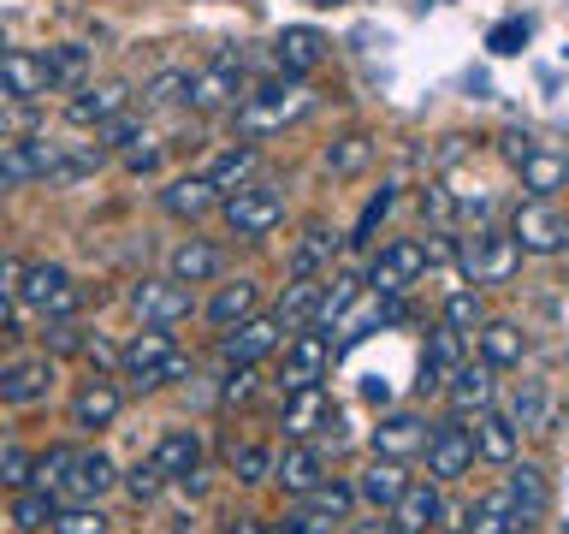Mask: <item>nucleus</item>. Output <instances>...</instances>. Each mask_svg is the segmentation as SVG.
Here are the masks:
<instances>
[{"mask_svg":"<svg viewBox=\"0 0 569 534\" xmlns=\"http://www.w3.org/2000/svg\"><path fill=\"white\" fill-rule=\"evenodd\" d=\"M160 487H167V475H160L154 463H137V469L124 475V493H131L137 505H154V498H160Z\"/></svg>","mask_w":569,"mask_h":534,"instance_id":"51","label":"nucleus"},{"mask_svg":"<svg viewBox=\"0 0 569 534\" xmlns=\"http://www.w3.org/2000/svg\"><path fill=\"white\" fill-rule=\"evenodd\" d=\"M332 368V345L320 327H297L291 338L279 345V386L284 392H302V386H320Z\"/></svg>","mask_w":569,"mask_h":534,"instance_id":"8","label":"nucleus"},{"mask_svg":"<svg viewBox=\"0 0 569 534\" xmlns=\"http://www.w3.org/2000/svg\"><path fill=\"white\" fill-rule=\"evenodd\" d=\"M0 487H7V493L30 487V452L18 445L12 427H0Z\"/></svg>","mask_w":569,"mask_h":534,"instance_id":"45","label":"nucleus"},{"mask_svg":"<svg viewBox=\"0 0 569 534\" xmlns=\"http://www.w3.org/2000/svg\"><path fill=\"white\" fill-rule=\"evenodd\" d=\"M469 439H475V457H487V463H516V452H522V434H516V422L510 416H498V409H475V427H469Z\"/></svg>","mask_w":569,"mask_h":534,"instance_id":"23","label":"nucleus"},{"mask_svg":"<svg viewBox=\"0 0 569 534\" xmlns=\"http://www.w3.org/2000/svg\"><path fill=\"white\" fill-rule=\"evenodd\" d=\"M505 416L516 422V434H533V427H546V422H551V392H546V380H522V386H516Z\"/></svg>","mask_w":569,"mask_h":534,"instance_id":"37","label":"nucleus"},{"mask_svg":"<svg viewBox=\"0 0 569 534\" xmlns=\"http://www.w3.org/2000/svg\"><path fill=\"white\" fill-rule=\"evenodd\" d=\"M462 363V338L457 333H433V338H427V356H421V392L427 386H445V374H451Z\"/></svg>","mask_w":569,"mask_h":534,"instance_id":"39","label":"nucleus"},{"mask_svg":"<svg viewBox=\"0 0 569 534\" xmlns=\"http://www.w3.org/2000/svg\"><path fill=\"white\" fill-rule=\"evenodd\" d=\"M457 267H462V279L475 285H510L516 274H522V249H516L510 231H492V226H480V231H462L457 238Z\"/></svg>","mask_w":569,"mask_h":534,"instance_id":"3","label":"nucleus"},{"mask_svg":"<svg viewBox=\"0 0 569 534\" xmlns=\"http://www.w3.org/2000/svg\"><path fill=\"white\" fill-rule=\"evenodd\" d=\"M220 214H226L231 238H267V231L284 220V190L249 178V185H238L231 196H220Z\"/></svg>","mask_w":569,"mask_h":534,"instance_id":"7","label":"nucleus"},{"mask_svg":"<svg viewBox=\"0 0 569 534\" xmlns=\"http://www.w3.org/2000/svg\"><path fill=\"white\" fill-rule=\"evenodd\" d=\"M516 172H522V190L528 196H551V190L563 185V155L546 149V142H533V149L516 160Z\"/></svg>","mask_w":569,"mask_h":534,"instance_id":"36","label":"nucleus"},{"mask_svg":"<svg viewBox=\"0 0 569 534\" xmlns=\"http://www.w3.org/2000/svg\"><path fill=\"white\" fill-rule=\"evenodd\" d=\"M492 374L498 368H487V363H457L451 374H445V398H451V409L457 416H469V409H487L492 404Z\"/></svg>","mask_w":569,"mask_h":534,"instance_id":"26","label":"nucleus"},{"mask_svg":"<svg viewBox=\"0 0 569 534\" xmlns=\"http://www.w3.org/2000/svg\"><path fill=\"white\" fill-rule=\"evenodd\" d=\"M53 386V363L48 356H18V363L0 368V404L24 409V404H42Z\"/></svg>","mask_w":569,"mask_h":534,"instance_id":"19","label":"nucleus"},{"mask_svg":"<svg viewBox=\"0 0 569 534\" xmlns=\"http://www.w3.org/2000/svg\"><path fill=\"white\" fill-rule=\"evenodd\" d=\"M421 457H427V481H457L475 469V439L469 427H462L457 416L451 422H427V439H421Z\"/></svg>","mask_w":569,"mask_h":534,"instance_id":"9","label":"nucleus"},{"mask_svg":"<svg viewBox=\"0 0 569 534\" xmlns=\"http://www.w3.org/2000/svg\"><path fill=\"white\" fill-rule=\"evenodd\" d=\"M131 107V83H83L78 96H71V107H66V119L71 125H107L113 113H124Z\"/></svg>","mask_w":569,"mask_h":534,"instance_id":"24","label":"nucleus"},{"mask_svg":"<svg viewBox=\"0 0 569 534\" xmlns=\"http://www.w3.org/2000/svg\"><path fill=\"white\" fill-rule=\"evenodd\" d=\"M18 303H24L30 315H42V320H71L83 309V291H78V279H71V267L30 261L24 274H18Z\"/></svg>","mask_w":569,"mask_h":534,"instance_id":"4","label":"nucleus"},{"mask_svg":"<svg viewBox=\"0 0 569 534\" xmlns=\"http://www.w3.org/2000/svg\"><path fill=\"white\" fill-rule=\"evenodd\" d=\"M113 481H119V469H113V457H107V452H71L66 475H60V493H53V498H71V505H96V498L113 487Z\"/></svg>","mask_w":569,"mask_h":534,"instance_id":"15","label":"nucleus"},{"mask_svg":"<svg viewBox=\"0 0 569 534\" xmlns=\"http://www.w3.org/2000/svg\"><path fill=\"white\" fill-rule=\"evenodd\" d=\"M403 481H409V475H403V463H386V457H373L368 469L350 481V487H356V498H362V505H373V511H391V498L403 493Z\"/></svg>","mask_w":569,"mask_h":534,"instance_id":"32","label":"nucleus"},{"mask_svg":"<svg viewBox=\"0 0 569 534\" xmlns=\"http://www.w3.org/2000/svg\"><path fill=\"white\" fill-rule=\"evenodd\" d=\"M226 463H231V475L238 481H249V487H256V481H267V469H273V452H267V445H256V439H231L226 445Z\"/></svg>","mask_w":569,"mask_h":534,"instance_id":"44","label":"nucleus"},{"mask_svg":"<svg viewBox=\"0 0 569 534\" xmlns=\"http://www.w3.org/2000/svg\"><path fill=\"white\" fill-rule=\"evenodd\" d=\"M249 398H256V374H249V368H231L226 386H220V404H249Z\"/></svg>","mask_w":569,"mask_h":534,"instance_id":"53","label":"nucleus"},{"mask_svg":"<svg viewBox=\"0 0 569 534\" xmlns=\"http://www.w3.org/2000/svg\"><path fill=\"white\" fill-rule=\"evenodd\" d=\"M267 481H279V487L291 493V498H302V493L315 487V481H327V463H320V452H315L309 439H291V445H284V457H273Z\"/></svg>","mask_w":569,"mask_h":534,"instance_id":"22","label":"nucleus"},{"mask_svg":"<svg viewBox=\"0 0 569 534\" xmlns=\"http://www.w3.org/2000/svg\"><path fill=\"white\" fill-rule=\"evenodd\" d=\"M309 107H315V96H309L302 78H284V83H267V89H243L238 96V137L284 131V125H297Z\"/></svg>","mask_w":569,"mask_h":534,"instance_id":"2","label":"nucleus"},{"mask_svg":"<svg viewBox=\"0 0 569 534\" xmlns=\"http://www.w3.org/2000/svg\"><path fill=\"white\" fill-rule=\"evenodd\" d=\"M445 516L439 481H403V493L391 498V528L398 534H427Z\"/></svg>","mask_w":569,"mask_h":534,"instance_id":"17","label":"nucleus"},{"mask_svg":"<svg viewBox=\"0 0 569 534\" xmlns=\"http://www.w3.org/2000/svg\"><path fill=\"white\" fill-rule=\"evenodd\" d=\"M309 7H338V0H309Z\"/></svg>","mask_w":569,"mask_h":534,"instance_id":"59","label":"nucleus"},{"mask_svg":"<svg viewBox=\"0 0 569 534\" xmlns=\"http://www.w3.org/2000/svg\"><path fill=\"white\" fill-rule=\"evenodd\" d=\"M320 291H327V279H291V285H284V297H279V309H273V320H279L284 333H297V327H315Z\"/></svg>","mask_w":569,"mask_h":534,"instance_id":"33","label":"nucleus"},{"mask_svg":"<svg viewBox=\"0 0 569 534\" xmlns=\"http://www.w3.org/2000/svg\"><path fill=\"white\" fill-rule=\"evenodd\" d=\"M368 160H373L368 131H345V137H338L332 149H327V172H332V178H356V172L368 167Z\"/></svg>","mask_w":569,"mask_h":534,"instance_id":"40","label":"nucleus"},{"mask_svg":"<svg viewBox=\"0 0 569 534\" xmlns=\"http://www.w3.org/2000/svg\"><path fill=\"white\" fill-rule=\"evenodd\" d=\"M226 267V256H220V244H208V238H184L167 256V279H178V285H208L213 274Z\"/></svg>","mask_w":569,"mask_h":534,"instance_id":"28","label":"nucleus"},{"mask_svg":"<svg viewBox=\"0 0 569 534\" xmlns=\"http://www.w3.org/2000/svg\"><path fill=\"white\" fill-rule=\"evenodd\" d=\"M243 96V71L231 53H220L213 66H196L190 83H184V107H196V113H208V107H238Z\"/></svg>","mask_w":569,"mask_h":534,"instance_id":"13","label":"nucleus"},{"mask_svg":"<svg viewBox=\"0 0 569 534\" xmlns=\"http://www.w3.org/2000/svg\"><path fill=\"white\" fill-rule=\"evenodd\" d=\"M391 202H398V185H380V190H373V196H368V208H362V220H356V231H350V238H345V244H368V238H373V226H380V220H386V214H391Z\"/></svg>","mask_w":569,"mask_h":534,"instance_id":"48","label":"nucleus"},{"mask_svg":"<svg viewBox=\"0 0 569 534\" xmlns=\"http://www.w3.org/2000/svg\"><path fill=\"white\" fill-rule=\"evenodd\" d=\"M249 315H261V285L256 279H231V285H220L213 291V303H208V320L213 327H238V320H249Z\"/></svg>","mask_w":569,"mask_h":534,"instance_id":"31","label":"nucleus"},{"mask_svg":"<svg viewBox=\"0 0 569 534\" xmlns=\"http://www.w3.org/2000/svg\"><path fill=\"white\" fill-rule=\"evenodd\" d=\"M119 368H124V380H131V392H154L167 380H184L190 356L178 350V338L167 327H142L131 345L119 350Z\"/></svg>","mask_w":569,"mask_h":534,"instance_id":"1","label":"nucleus"},{"mask_svg":"<svg viewBox=\"0 0 569 534\" xmlns=\"http://www.w3.org/2000/svg\"><path fill=\"white\" fill-rule=\"evenodd\" d=\"M160 208H167L172 220H202V214L220 208V190H213L202 172H196V178H172V185L160 190Z\"/></svg>","mask_w":569,"mask_h":534,"instance_id":"30","label":"nucleus"},{"mask_svg":"<svg viewBox=\"0 0 569 534\" xmlns=\"http://www.w3.org/2000/svg\"><path fill=\"white\" fill-rule=\"evenodd\" d=\"M131 315L142 327H178V320L196 315V291L178 279H137L131 285Z\"/></svg>","mask_w":569,"mask_h":534,"instance_id":"10","label":"nucleus"},{"mask_svg":"<svg viewBox=\"0 0 569 534\" xmlns=\"http://www.w3.org/2000/svg\"><path fill=\"white\" fill-rule=\"evenodd\" d=\"M338 244H345V238H338L332 226H320V220L302 226V238L291 244V261H284V274H291V279H320V267L338 256Z\"/></svg>","mask_w":569,"mask_h":534,"instance_id":"27","label":"nucleus"},{"mask_svg":"<svg viewBox=\"0 0 569 534\" xmlns=\"http://www.w3.org/2000/svg\"><path fill=\"white\" fill-rule=\"evenodd\" d=\"M480 320H487V315H480V291H475V285H457V291L445 297V320H439V327L457 333V338H475Z\"/></svg>","mask_w":569,"mask_h":534,"instance_id":"41","label":"nucleus"},{"mask_svg":"<svg viewBox=\"0 0 569 534\" xmlns=\"http://www.w3.org/2000/svg\"><path fill=\"white\" fill-rule=\"evenodd\" d=\"M332 422H338V404H332V392H327V386L284 392V409H279L284 439H315V434H327Z\"/></svg>","mask_w":569,"mask_h":534,"instance_id":"14","label":"nucleus"},{"mask_svg":"<svg viewBox=\"0 0 569 534\" xmlns=\"http://www.w3.org/2000/svg\"><path fill=\"white\" fill-rule=\"evenodd\" d=\"M154 469L167 475V481H190L196 469H202V439L190 434V427H167V434L154 439Z\"/></svg>","mask_w":569,"mask_h":534,"instance_id":"25","label":"nucleus"},{"mask_svg":"<svg viewBox=\"0 0 569 534\" xmlns=\"http://www.w3.org/2000/svg\"><path fill=\"white\" fill-rule=\"evenodd\" d=\"M53 511H60V498L42 493V487H18V498H12V523L24 534H42L53 523Z\"/></svg>","mask_w":569,"mask_h":534,"instance_id":"42","label":"nucleus"},{"mask_svg":"<svg viewBox=\"0 0 569 534\" xmlns=\"http://www.w3.org/2000/svg\"><path fill=\"white\" fill-rule=\"evenodd\" d=\"M124 167H131V172H154V167H160V142H154V137L124 142Z\"/></svg>","mask_w":569,"mask_h":534,"instance_id":"52","label":"nucleus"},{"mask_svg":"<svg viewBox=\"0 0 569 534\" xmlns=\"http://www.w3.org/2000/svg\"><path fill=\"white\" fill-rule=\"evenodd\" d=\"M427 534H433V528H427Z\"/></svg>","mask_w":569,"mask_h":534,"instance_id":"62","label":"nucleus"},{"mask_svg":"<svg viewBox=\"0 0 569 534\" xmlns=\"http://www.w3.org/2000/svg\"><path fill=\"white\" fill-rule=\"evenodd\" d=\"M338 523H327V516H315V511H291V516H284V534H332Z\"/></svg>","mask_w":569,"mask_h":534,"instance_id":"54","label":"nucleus"},{"mask_svg":"<svg viewBox=\"0 0 569 534\" xmlns=\"http://www.w3.org/2000/svg\"><path fill=\"white\" fill-rule=\"evenodd\" d=\"M83 66H89V53L78 42H60V48H48V71H53V89H71L83 78Z\"/></svg>","mask_w":569,"mask_h":534,"instance_id":"47","label":"nucleus"},{"mask_svg":"<svg viewBox=\"0 0 569 534\" xmlns=\"http://www.w3.org/2000/svg\"><path fill=\"white\" fill-rule=\"evenodd\" d=\"M60 167H66V155H60V142H48V137L12 142V149L0 155V178H7V185H30V178H60Z\"/></svg>","mask_w":569,"mask_h":534,"instance_id":"16","label":"nucleus"},{"mask_svg":"<svg viewBox=\"0 0 569 534\" xmlns=\"http://www.w3.org/2000/svg\"><path fill=\"white\" fill-rule=\"evenodd\" d=\"M297 505L315 511V516H327V523H345V516L356 511V487H350V481H315Z\"/></svg>","mask_w":569,"mask_h":534,"instance_id":"38","label":"nucleus"},{"mask_svg":"<svg viewBox=\"0 0 569 534\" xmlns=\"http://www.w3.org/2000/svg\"><path fill=\"white\" fill-rule=\"evenodd\" d=\"M505 498L516 505V516H522V523H533V516H546V505H551V487H546V475L533 469V463H522V469H510V481H505Z\"/></svg>","mask_w":569,"mask_h":534,"instance_id":"34","label":"nucleus"},{"mask_svg":"<svg viewBox=\"0 0 569 534\" xmlns=\"http://www.w3.org/2000/svg\"><path fill=\"white\" fill-rule=\"evenodd\" d=\"M427 261H433V249H427L421 238H391L380 256L368 261V285H362V291H373V297H403V291H416L421 274H427Z\"/></svg>","mask_w":569,"mask_h":534,"instance_id":"5","label":"nucleus"},{"mask_svg":"<svg viewBox=\"0 0 569 534\" xmlns=\"http://www.w3.org/2000/svg\"><path fill=\"white\" fill-rule=\"evenodd\" d=\"M18 320H12V297H0V338H12Z\"/></svg>","mask_w":569,"mask_h":534,"instance_id":"56","label":"nucleus"},{"mask_svg":"<svg viewBox=\"0 0 569 534\" xmlns=\"http://www.w3.org/2000/svg\"><path fill=\"white\" fill-rule=\"evenodd\" d=\"M505 534H528V523H510V528H505Z\"/></svg>","mask_w":569,"mask_h":534,"instance_id":"58","label":"nucleus"},{"mask_svg":"<svg viewBox=\"0 0 569 534\" xmlns=\"http://www.w3.org/2000/svg\"><path fill=\"white\" fill-rule=\"evenodd\" d=\"M119 409H124V392L96 374V380H83L78 398H71V422H78V427H113Z\"/></svg>","mask_w":569,"mask_h":534,"instance_id":"29","label":"nucleus"},{"mask_svg":"<svg viewBox=\"0 0 569 534\" xmlns=\"http://www.w3.org/2000/svg\"><path fill=\"white\" fill-rule=\"evenodd\" d=\"M284 345V327L273 315H249V320H238V327H226V338H220V356H226V368H256L261 356H273Z\"/></svg>","mask_w":569,"mask_h":534,"instance_id":"11","label":"nucleus"},{"mask_svg":"<svg viewBox=\"0 0 569 534\" xmlns=\"http://www.w3.org/2000/svg\"><path fill=\"white\" fill-rule=\"evenodd\" d=\"M261 534H284V528H261Z\"/></svg>","mask_w":569,"mask_h":534,"instance_id":"61","label":"nucleus"},{"mask_svg":"<svg viewBox=\"0 0 569 534\" xmlns=\"http://www.w3.org/2000/svg\"><path fill=\"white\" fill-rule=\"evenodd\" d=\"M421 439H427V422L416 409H391V416H380V427H373V457L403 463V457L421 452Z\"/></svg>","mask_w":569,"mask_h":534,"instance_id":"21","label":"nucleus"},{"mask_svg":"<svg viewBox=\"0 0 569 534\" xmlns=\"http://www.w3.org/2000/svg\"><path fill=\"white\" fill-rule=\"evenodd\" d=\"M256 172H261V155L249 149V142H231V149H226L220 160H213V167H208L202 178H208V185L220 190V196H231L238 185H249V178H256Z\"/></svg>","mask_w":569,"mask_h":534,"instance_id":"35","label":"nucleus"},{"mask_svg":"<svg viewBox=\"0 0 569 534\" xmlns=\"http://www.w3.org/2000/svg\"><path fill=\"white\" fill-rule=\"evenodd\" d=\"M510 238L522 256H563L569 220L551 196H528V202H516V214H510Z\"/></svg>","mask_w":569,"mask_h":534,"instance_id":"6","label":"nucleus"},{"mask_svg":"<svg viewBox=\"0 0 569 534\" xmlns=\"http://www.w3.org/2000/svg\"><path fill=\"white\" fill-rule=\"evenodd\" d=\"M475 345H480V363H487V368H522V363H528V333H522V320H480V327H475Z\"/></svg>","mask_w":569,"mask_h":534,"instance_id":"20","label":"nucleus"},{"mask_svg":"<svg viewBox=\"0 0 569 534\" xmlns=\"http://www.w3.org/2000/svg\"><path fill=\"white\" fill-rule=\"evenodd\" d=\"M18 274H24V261L0 256V297H12V291H18Z\"/></svg>","mask_w":569,"mask_h":534,"instance_id":"55","label":"nucleus"},{"mask_svg":"<svg viewBox=\"0 0 569 534\" xmlns=\"http://www.w3.org/2000/svg\"><path fill=\"white\" fill-rule=\"evenodd\" d=\"M53 89L48 53L36 48H7L0 53V101H42Z\"/></svg>","mask_w":569,"mask_h":534,"instance_id":"12","label":"nucleus"},{"mask_svg":"<svg viewBox=\"0 0 569 534\" xmlns=\"http://www.w3.org/2000/svg\"><path fill=\"white\" fill-rule=\"evenodd\" d=\"M184 83H190V71H160V78L142 89V107H178L184 101Z\"/></svg>","mask_w":569,"mask_h":534,"instance_id":"50","label":"nucleus"},{"mask_svg":"<svg viewBox=\"0 0 569 534\" xmlns=\"http://www.w3.org/2000/svg\"><path fill=\"white\" fill-rule=\"evenodd\" d=\"M48 534H107V516L96 505H60L53 511Z\"/></svg>","mask_w":569,"mask_h":534,"instance_id":"46","label":"nucleus"},{"mask_svg":"<svg viewBox=\"0 0 569 534\" xmlns=\"http://www.w3.org/2000/svg\"><path fill=\"white\" fill-rule=\"evenodd\" d=\"M7 190H12V185H7V178H0V196H7Z\"/></svg>","mask_w":569,"mask_h":534,"instance_id":"60","label":"nucleus"},{"mask_svg":"<svg viewBox=\"0 0 569 534\" xmlns=\"http://www.w3.org/2000/svg\"><path fill=\"white\" fill-rule=\"evenodd\" d=\"M528 36H533L528 18H498L492 36H487V48H492V53H522V48H528Z\"/></svg>","mask_w":569,"mask_h":534,"instance_id":"49","label":"nucleus"},{"mask_svg":"<svg viewBox=\"0 0 569 534\" xmlns=\"http://www.w3.org/2000/svg\"><path fill=\"white\" fill-rule=\"evenodd\" d=\"M510 523H522V516H516V505L505 498V487L487 493L480 505H469V534H505Z\"/></svg>","mask_w":569,"mask_h":534,"instance_id":"43","label":"nucleus"},{"mask_svg":"<svg viewBox=\"0 0 569 534\" xmlns=\"http://www.w3.org/2000/svg\"><path fill=\"white\" fill-rule=\"evenodd\" d=\"M356 534H398V528H391V523H362Z\"/></svg>","mask_w":569,"mask_h":534,"instance_id":"57","label":"nucleus"},{"mask_svg":"<svg viewBox=\"0 0 569 534\" xmlns=\"http://www.w3.org/2000/svg\"><path fill=\"white\" fill-rule=\"evenodd\" d=\"M320 60H327V36H320L315 24H284L273 36V66L284 71V78H309Z\"/></svg>","mask_w":569,"mask_h":534,"instance_id":"18","label":"nucleus"}]
</instances>
